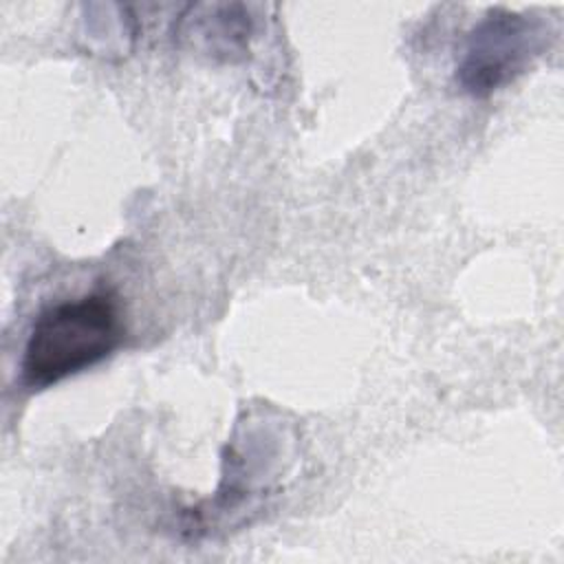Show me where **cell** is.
<instances>
[{
    "instance_id": "1",
    "label": "cell",
    "mask_w": 564,
    "mask_h": 564,
    "mask_svg": "<svg viewBox=\"0 0 564 564\" xmlns=\"http://www.w3.org/2000/svg\"><path fill=\"white\" fill-rule=\"evenodd\" d=\"M119 297L93 291L46 306L31 324L22 352V383L42 390L106 359L123 339Z\"/></svg>"
},
{
    "instance_id": "2",
    "label": "cell",
    "mask_w": 564,
    "mask_h": 564,
    "mask_svg": "<svg viewBox=\"0 0 564 564\" xmlns=\"http://www.w3.org/2000/svg\"><path fill=\"white\" fill-rule=\"evenodd\" d=\"M546 22L533 13L491 9L465 37L456 82L471 97H489L520 77L546 48Z\"/></svg>"
},
{
    "instance_id": "3",
    "label": "cell",
    "mask_w": 564,
    "mask_h": 564,
    "mask_svg": "<svg viewBox=\"0 0 564 564\" xmlns=\"http://www.w3.org/2000/svg\"><path fill=\"white\" fill-rule=\"evenodd\" d=\"M181 44L198 55L236 62L249 53L253 37V18L240 2L192 4L176 24Z\"/></svg>"
}]
</instances>
